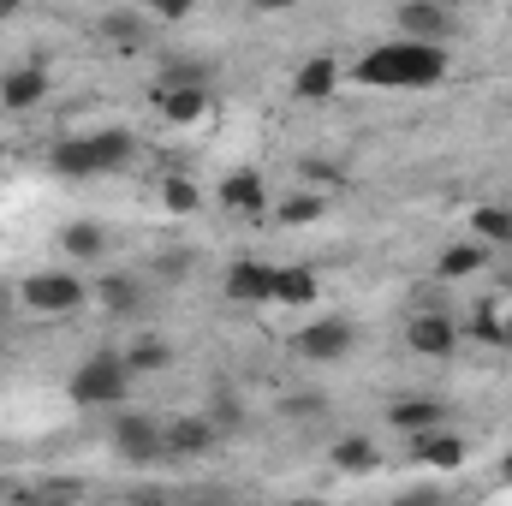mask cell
<instances>
[{
	"instance_id": "cell-27",
	"label": "cell",
	"mask_w": 512,
	"mask_h": 506,
	"mask_svg": "<svg viewBox=\"0 0 512 506\" xmlns=\"http://www.w3.org/2000/svg\"><path fill=\"white\" fill-rule=\"evenodd\" d=\"M274 215H280L286 227H310V221L322 215V197H316V191H292V197H286V203H280Z\"/></svg>"
},
{
	"instance_id": "cell-15",
	"label": "cell",
	"mask_w": 512,
	"mask_h": 506,
	"mask_svg": "<svg viewBox=\"0 0 512 506\" xmlns=\"http://www.w3.org/2000/svg\"><path fill=\"white\" fill-rule=\"evenodd\" d=\"M149 30H155V24H149L143 12H131V6H114V12L102 18V36L114 42V54H143V48H149Z\"/></svg>"
},
{
	"instance_id": "cell-25",
	"label": "cell",
	"mask_w": 512,
	"mask_h": 506,
	"mask_svg": "<svg viewBox=\"0 0 512 506\" xmlns=\"http://www.w3.org/2000/svg\"><path fill=\"white\" fill-rule=\"evenodd\" d=\"M471 233H477V245H512V209H477Z\"/></svg>"
},
{
	"instance_id": "cell-1",
	"label": "cell",
	"mask_w": 512,
	"mask_h": 506,
	"mask_svg": "<svg viewBox=\"0 0 512 506\" xmlns=\"http://www.w3.org/2000/svg\"><path fill=\"white\" fill-rule=\"evenodd\" d=\"M358 84L370 90H435L447 78V48H423V42H376L358 66H352Z\"/></svg>"
},
{
	"instance_id": "cell-6",
	"label": "cell",
	"mask_w": 512,
	"mask_h": 506,
	"mask_svg": "<svg viewBox=\"0 0 512 506\" xmlns=\"http://www.w3.org/2000/svg\"><path fill=\"white\" fill-rule=\"evenodd\" d=\"M114 453L126 465H161L167 459V423L143 411H114Z\"/></svg>"
},
{
	"instance_id": "cell-20",
	"label": "cell",
	"mask_w": 512,
	"mask_h": 506,
	"mask_svg": "<svg viewBox=\"0 0 512 506\" xmlns=\"http://www.w3.org/2000/svg\"><path fill=\"white\" fill-rule=\"evenodd\" d=\"M60 251L72 256V262H96V256L108 251V227L102 221H66L60 227Z\"/></svg>"
},
{
	"instance_id": "cell-14",
	"label": "cell",
	"mask_w": 512,
	"mask_h": 506,
	"mask_svg": "<svg viewBox=\"0 0 512 506\" xmlns=\"http://www.w3.org/2000/svg\"><path fill=\"white\" fill-rule=\"evenodd\" d=\"M215 441H221V435H215L209 417H173V423H167V459H203Z\"/></svg>"
},
{
	"instance_id": "cell-30",
	"label": "cell",
	"mask_w": 512,
	"mask_h": 506,
	"mask_svg": "<svg viewBox=\"0 0 512 506\" xmlns=\"http://www.w3.org/2000/svg\"><path fill=\"white\" fill-rule=\"evenodd\" d=\"M209 423H215V435H227V429H239V423H245V411H239V399H233L227 387L215 393V405H209Z\"/></svg>"
},
{
	"instance_id": "cell-18",
	"label": "cell",
	"mask_w": 512,
	"mask_h": 506,
	"mask_svg": "<svg viewBox=\"0 0 512 506\" xmlns=\"http://www.w3.org/2000/svg\"><path fill=\"white\" fill-rule=\"evenodd\" d=\"M209 84H215V66L209 60H185V54H167L161 78H155V90H209Z\"/></svg>"
},
{
	"instance_id": "cell-2",
	"label": "cell",
	"mask_w": 512,
	"mask_h": 506,
	"mask_svg": "<svg viewBox=\"0 0 512 506\" xmlns=\"http://www.w3.org/2000/svg\"><path fill=\"white\" fill-rule=\"evenodd\" d=\"M131 155H137V137L131 131H84V137H66L48 167L60 179H96V173H120Z\"/></svg>"
},
{
	"instance_id": "cell-22",
	"label": "cell",
	"mask_w": 512,
	"mask_h": 506,
	"mask_svg": "<svg viewBox=\"0 0 512 506\" xmlns=\"http://www.w3.org/2000/svg\"><path fill=\"white\" fill-rule=\"evenodd\" d=\"M167 364H173V346L155 340V334H143V340H131L126 346V370L131 376H161Z\"/></svg>"
},
{
	"instance_id": "cell-28",
	"label": "cell",
	"mask_w": 512,
	"mask_h": 506,
	"mask_svg": "<svg viewBox=\"0 0 512 506\" xmlns=\"http://www.w3.org/2000/svg\"><path fill=\"white\" fill-rule=\"evenodd\" d=\"M161 203H167L173 215H191V209L203 203V197H197V179H185V173H173V179L161 185Z\"/></svg>"
},
{
	"instance_id": "cell-23",
	"label": "cell",
	"mask_w": 512,
	"mask_h": 506,
	"mask_svg": "<svg viewBox=\"0 0 512 506\" xmlns=\"http://www.w3.org/2000/svg\"><path fill=\"white\" fill-rule=\"evenodd\" d=\"M483 262H489V245L459 239V245H447V251H441V274H447V280H465V274H477Z\"/></svg>"
},
{
	"instance_id": "cell-5",
	"label": "cell",
	"mask_w": 512,
	"mask_h": 506,
	"mask_svg": "<svg viewBox=\"0 0 512 506\" xmlns=\"http://www.w3.org/2000/svg\"><path fill=\"white\" fill-rule=\"evenodd\" d=\"M352 346H358V328L346 316H316L292 334V352L304 364H340V358H352Z\"/></svg>"
},
{
	"instance_id": "cell-7",
	"label": "cell",
	"mask_w": 512,
	"mask_h": 506,
	"mask_svg": "<svg viewBox=\"0 0 512 506\" xmlns=\"http://www.w3.org/2000/svg\"><path fill=\"white\" fill-rule=\"evenodd\" d=\"M393 30H399V42L447 48V36H453V12H447V6H429V0H405V6L393 12Z\"/></svg>"
},
{
	"instance_id": "cell-33",
	"label": "cell",
	"mask_w": 512,
	"mask_h": 506,
	"mask_svg": "<svg viewBox=\"0 0 512 506\" xmlns=\"http://www.w3.org/2000/svg\"><path fill=\"white\" fill-rule=\"evenodd\" d=\"M6 18H12V6H6V0H0V24H6Z\"/></svg>"
},
{
	"instance_id": "cell-24",
	"label": "cell",
	"mask_w": 512,
	"mask_h": 506,
	"mask_svg": "<svg viewBox=\"0 0 512 506\" xmlns=\"http://www.w3.org/2000/svg\"><path fill=\"white\" fill-rule=\"evenodd\" d=\"M316 298V268H280L274 274V304H310Z\"/></svg>"
},
{
	"instance_id": "cell-19",
	"label": "cell",
	"mask_w": 512,
	"mask_h": 506,
	"mask_svg": "<svg viewBox=\"0 0 512 506\" xmlns=\"http://www.w3.org/2000/svg\"><path fill=\"white\" fill-rule=\"evenodd\" d=\"M209 102H215L209 90H155V108L167 126H197L209 114Z\"/></svg>"
},
{
	"instance_id": "cell-10",
	"label": "cell",
	"mask_w": 512,
	"mask_h": 506,
	"mask_svg": "<svg viewBox=\"0 0 512 506\" xmlns=\"http://www.w3.org/2000/svg\"><path fill=\"white\" fill-rule=\"evenodd\" d=\"M96 298H102V310H108L114 322H137L155 292H149L137 274H108V280H96Z\"/></svg>"
},
{
	"instance_id": "cell-13",
	"label": "cell",
	"mask_w": 512,
	"mask_h": 506,
	"mask_svg": "<svg viewBox=\"0 0 512 506\" xmlns=\"http://www.w3.org/2000/svg\"><path fill=\"white\" fill-rule=\"evenodd\" d=\"M42 96H48V72H42V60H30V66H12V72L0 78V102H6L12 114L36 108Z\"/></svg>"
},
{
	"instance_id": "cell-3",
	"label": "cell",
	"mask_w": 512,
	"mask_h": 506,
	"mask_svg": "<svg viewBox=\"0 0 512 506\" xmlns=\"http://www.w3.org/2000/svg\"><path fill=\"white\" fill-rule=\"evenodd\" d=\"M126 387H131L126 352H90V358L72 370V399H78L84 411H120V405H126Z\"/></svg>"
},
{
	"instance_id": "cell-34",
	"label": "cell",
	"mask_w": 512,
	"mask_h": 506,
	"mask_svg": "<svg viewBox=\"0 0 512 506\" xmlns=\"http://www.w3.org/2000/svg\"><path fill=\"white\" fill-rule=\"evenodd\" d=\"M292 506H328V501H292Z\"/></svg>"
},
{
	"instance_id": "cell-29",
	"label": "cell",
	"mask_w": 512,
	"mask_h": 506,
	"mask_svg": "<svg viewBox=\"0 0 512 506\" xmlns=\"http://www.w3.org/2000/svg\"><path fill=\"white\" fill-rule=\"evenodd\" d=\"M393 506H459V501H447V489H441V483H411V489H399V495H393Z\"/></svg>"
},
{
	"instance_id": "cell-8",
	"label": "cell",
	"mask_w": 512,
	"mask_h": 506,
	"mask_svg": "<svg viewBox=\"0 0 512 506\" xmlns=\"http://www.w3.org/2000/svg\"><path fill=\"white\" fill-rule=\"evenodd\" d=\"M405 346H411L417 358H453V346H459V328H453V316H441V310H423V316H411V328H405Z\"/></svg>"
},
{
	"instance_id": "cell-12",
	"label": "cell",
	"mask_w": 512,
	"mask_h": 506,
	"mask_svg": "<svg viewBox=\"0 0 512 506\" xmlns=\"http://www.w3.org/2000/svg\"><path fill=\"white\" fill-rule=\"evenodd\" d=\"M447 417H453V411H447L441 399H393V405H387V423H393V429H405L411 441H417V435L447 429Z\"/></svg>"
},
{
	"instance_id": "cell-11",
	"label": "cell",
	"mask_w": 512,
	"mask_h": 506,
	"mask_svg": "<svg viewBox=\"0 0 512 506\" xmlns=\"http://www.w3.org/2000/svg\"><path fill=\"white\" fill-rule=\"evenodd\" d=\"M215 197H221V209H227V215H262L268 185H262V173H256V167H233V173L215 185Z\"/></svg>"
},
{
	"instance_id": "cell-9",
	"label": "cell",
	"mask_w": 512,
	"mask_h": 506,
	"mask_svg": "<svg viewBox=\"0 0 512 506\" xmlns=\"http://www.w3.org/2000/svg\"><path fill=\"white\" fill-rule=\"evenodd\" d=\"M274 274H280L274 262L239 256V262L227 268V280H221V286H227V298H233V304H268V298H274Z\"/></svg>"
},
{
	"instance_id": "cell-16",
	"label": "cell",
	"mask_w": 512,
	"mask_h": 506,
	"mask_svg": "<svg viewBox=\"0 0 512 506\" xmlns=\"http://www.w3.org/2000/svg\"><path fill=\"white\" fill-rule=\"evenodd\" d=\"M292 90H298L304 102H328V96L340 90V60H334V54H310V60L298 66Z\"/></svg>"
},
{
	"instance_id": "cell-32",
	"label": "cell",
	"mask_w": 512,
	"mask_h": 506,
	"mask_svg": "<svg viewBox=\"0 0 512 506\" xmlns=\"http://www.w3.org/2000/svg\"><path fill=\"white\" fill-rule=\"evenodd\" d=\"M24 506H72V489H48V495H36V501Z\"/></svg>"
},
{
	"instance_id": "cell-4",
	"label": "cell",
	"mask_w": 512,
	"mask_h": 506,
	"mask_svg": "<svg viewBox=\"0 0 512 506\" xmlns=\"http://www.w3.org/2000/svg\"><path fill=\"white\" fill-rule=\"evenodd\" d=\"M18 298H24V310H36V316H72V310L90 298V286H84L72 268H36V274L18 286Z\"/></svg>"
},
{
	"instance_id": "cell-26",
	"label": "cell",
	"mask_w": 512,
	"mask_h": 506,
	"mask_svg": "<svg viewBox=\"0 0 512 506\" xmlns=\"http://www.w3.org/2000/svg\"><path fill=\"white\" fill-rule=\"evenodd\" d=\"M191 268H197V251H191V245H167V251L155 256V274H161V286H179Z\"/></svg>"
},
{
	"instance_id": "cell-35",
	"label": "cell",
	"mask_w": 512,
	"mask_h": 506,
	"mask_svg": "<svg viewBox=\"0 0 512 506\" xmlns=\"http://www.w3.org/2000/svg\"><path fill=\"white\" fill-rule=\"evenodd\" d=\"M507 340H512V316H507Z\"/></svg>"
},
{
	"instance_id": "cell-31",
	"label": "cell",
	"mask_w": 512,
	"mask_h": 506,
	"mask_svg": "<svg viewBox=\"0 0 512 506\" xmlns=\"http://www.w3.org/2000/svg\"><path fill=\"white\" fill-rule=\"evenodd\" d=\"M322 411H328L322 393H292V399H286V417H322Z\"/></svg>"
},
{
	"instance_id": "cell-21",
	"label": "cell",
	"mask_w": 512,
	"mask_h": 506,
	"mask_svg": "<svg viewBox=\"0 0 512 506\" xmlns=\"http://www.w3.org/2000/svg\"><path fill=\"white\" fill-rule=\"evenodd\" d=\"M328 459H334V471H352V477H358V471H376V465H382V447H376L370 435H340Z\"/></svg>"
},
{
	"instance_id": "cell-17",
	"label": "cell",
	"mask_w": 512,
	"mask_h": 506,
	"mask_svg": "<svg viewBox=\"0 0 512 506\" xmlns=\"http://www.w3.org/2000/svg\"><path fill=\"white\" fill-rule=\"evenodd\" d=\"M411 459L429 465V471H459V465H465V441H459L453 429H435V435H417V441H411Z\"/></svg>"
}]
</instances>
